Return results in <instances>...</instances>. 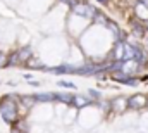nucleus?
<instances>
[{
  "label": "nucleus",
  "instance_id": "2eb2a0df",
  "mask_svg": "<svg viewBox=\"0 0 148 133\" xmlns=\"http://www.w3.org/2000/svg\"><path fill=\"white\" fill-rule=\"evenodd\" d=\"M88 95H90V97H93V99H102V94H100V92H97V90H88Z\"/></svg>",
  "mask_w": 148,
  "mask_h": 133
},
{
  "label": "nucleus",
  "instance_id": "f8f14e48",
  "mask_svg": "<svg viewBox=\"0 0 148 133\" xmlns=\"http://www.w3.org/2000/svg\"><path fill=\"white\" fill-rule=\"evenodd\" d=\"M133 31H134V35H138V36H143L145 31H147V26L138 24V23H133Z\"/></svg>",
  "mask_w": 148,
  "mask_h": 133
},
{
  "label": "nucleus",
  "instance_id": "1a4fd4ad",
  "mask_svg": "<svg viewBox=\"0 0 148 133\" xmlns=\"http://www.w3.org/2000/svg\"><path fill=\"white\" fill-rule=\"evenodd\" d=\"M59 102H62V104H67V105H74V95L60 92V94H59Z\"/></svg>",
  "mask_w": 148,
  "mask_h": 133
},
{
  "label": "nucleus",
  "instance_id": "7ed1b4c3",
  "mask_svg": "<svg viewBox=\"0 0 148 133\" xmlns=\"http://www.w3.org/2000/svg\"><path fill=\"white\" fill-rule=\"evenodd\" d=\"M127 105L129 109H143L145 105H148V97L143 94H134L127 99Z\"/></svg>",
  "mask_w": 148,
  "mask_h": 133
},
{
  "label": "nucleus",
  "instance_id": "9b49d317",
  "mask_svg": "<svg viewBox=\"0 0 148 133\" xmlns=\"http://www.w3.org/2000/svg\"><path fill=\"white\" fill-rule=\"evenodd\" d=\"M93 21H95V23H98V24H103V26H107L110 19H109L105 14H102V12H97V16L93 17Z\"/></svg>",
  "mask_w": 148,
  "mask_h": 133
},
{
  "label": "nucleus",
  "instance_id": "20e7f679",
  "mask_svg": "<svg viewBox=\"0 0 148 133\" xmlns=\"http://www.w3.org/2000/svg\"><path fill=\"white\" fill-rule=\"evenodd\" d=\"M110 107L117 112V114H122L126 109H129V105H127V99H124V97H117V99L110 100Z\"/></svg>",
  "mask_w": 148,
  "mask_h": 133
},
{
  "label": "nucleus",
  "instance_id": "4468645a",
  "mask_svg": "<svg viewBox=\"0 0 148 133\" xmlns=\"http://www.w3.org/2000/svg\"><path fill=\"white\" fill-rule=\"evenodd\" d=\"M3 67H9V55H3L0 52V69H3Z\"/></svg>",
  "mask_w": 148,
  "mask_h": 133
},
{
  "label": "nucleus",
  "instance_id": "6ab92c4d",
  "mask_svg": "<svg viewBox=\"0 0 148 133\" xmlns=\"http://www.w3.org/2000/svg\"><path fill=\"white\" fill-rule=\"evenodd\" d=\"M145 26H147V31H148V23H147V24H145Z\"/></svg>",
  "mask_w": 148,
  "mask_h": 133
},
{
  "label": "nucleus",
  "instance_id": "f3484780",
  "mask_svg": "<svg viewBox=\"0 0 148 133\" xmlns=\"http://www.w3.org/2000/svg\"><path fill=\"white\" fill-rule=\"evenodd\" d=\"M97 2H98V3H103V5H107V3H109L110 0H97Z\"/></svg>",
  "mask_w": 148,
  "mask_h": 133
},
{
  "label": "nucleus",
  "instance_id": "423d86ee",
  "mask_svg": "<svg viewBox=\"0 0 148 133\" xmlns=\"http://www.w3.org/2000/svg\"><path fill=\"white\" fill-rule=\"evenodd\" d=\"M17 54H19V59H21V64L24 62H28L31 57H33V52H31V47H28V45H24V47H21L19 50H17Z\"/></svg>",
  "mask_w": 148,
  "mask_h": 133
},
{
  "label": "nucleus",
  "instance_id": "39448f33",
  "mask_svg": "<svg viewBox=\"0 0 148 133\" xmlns=\"http://www.w3.org/2000/svg\"><path fill=\"white\" fill-rule=\"evenodd\" d=\"M124 54H126V43L124 40H117L114 47V61H124Z\"/></svg>",
  "mask_w": 148,
  "mask_h": 133
},
{
  "label": "nucleus",
  "instance_id": "a211bd4d",
  "mask_svg": "<svg viewBox=\"0 0 148 133\" xmlns=\"http://www.w3.org/2000/svg\"><path fill=\"white\" fill-rule=\"evenodd\" d=\"M10 133H23V132H21L19 128H12V130H10Z\"/></svg>",
  "mask_w": 148,
  "mask_h": 133
},
{
  "label": "nucleus",
  "instance_id": "ddd939ff",
  "mask_svg": "<svg viewBox=\"0 0 148 133\" xmlns=\"http://www.w3.org/2000/svg\"><path fill=\"white\" fill-rule=\"evenodd\" d=\"M57 87H64V88H67V90H74V88H76V85H74L73 81H66V80H59Z\"/></svg>",
  "mask_w": 148,
  "mask_h": 133
},
{
  "label": "nucleus",
  "instance_id": "6e6552de",
  "mask_svg": "<svg viewBox=\"0 0 148 133\" xmlns=\"http://www.w3.org/2000/svg\"><path fill=\"white\" fill-rule=\"evenodd\" d=\"M26 66L31 67V69H43V71H45V67H47L41 61H40V59H35V57H31V59L26 62Z\"/></svg>",
  "mask_w": 148,
  "mask_h": 133
},
{
  "label": "nucleus",
  "instance_id": "0eeeda50",
  "mask_svg": "<svg viewBox=\"0 0 148 133\" xmlns=\"http://www.w3.org/2000/svg\"><path fill=\"white\" fill-rule=\"evenodd\" d=\"M90 104H95V102L91 99L83 97V95H74V107L81 109V107H86V105H90Z\"/></svg>",
  "mask_w": 148,
  "mask_h": 133
},
{
  "label": "nucleus",
  "instance_id": "f257e3e1",
  "mask_svg": "<svg viewBox=\"0 0 148 133\" xmlns=\"http://www.w3.org/2000/svg\"><path fill=\"white\" fill-rule=\"evenodd\" d=\"M19 97L16 94H7L0 99V114H2V119L9 125H14L19 121V109H17V100H12Z\"/></svg>",
  "mask_w": 148,
  "mask_h": 133
},
{
  "label": "nucleus",
  "instance_id": "dca6fc26",
  "mask_svg": "<svg viewBox=\"0 0 148 133\" xmlns=\"http://www.w3.org/2000/svg\"><path fill=\"white\" fill-rule=\"evenodd\" d=\"M29 83H31V87H40V81H33V80H29Z\"/></svg>",
  "mask_w": 148,
  "mask_h": 133
},
{
  "label": "nucleus",
  "instance_id": "f03ea898",
  "mask_svg": "<svg viewBox=\"0 0 148 133\" xmlns=\"http://www.w3.org/2000/svg\"><path fill=\"white\" fill-rule=\"evenodd\" d=\"M73 12L76 16H81V17H90V19H93L95 16H97V9L93 7V5H90V3H86V2H79L76 7H73Z\"/></svg>",
  "mask_w": 148,
  "mask_h": 133
},
{
  "label": "nucleus",
  "instance_id": "9d476101",
  "mask_svg": "<svg viewBox=\"0 0 148 133\" xmlns=\"http://www.w3.org/2000/svg\"><path fill=\"white\" fill-rule=\"evenodd\" d=\"M16 66H21V59H19L17 52H12L9 55V67H16Z\"/></svg>",
  "mask_w": 148,
  "mask_h": 133
}]
</instances>
